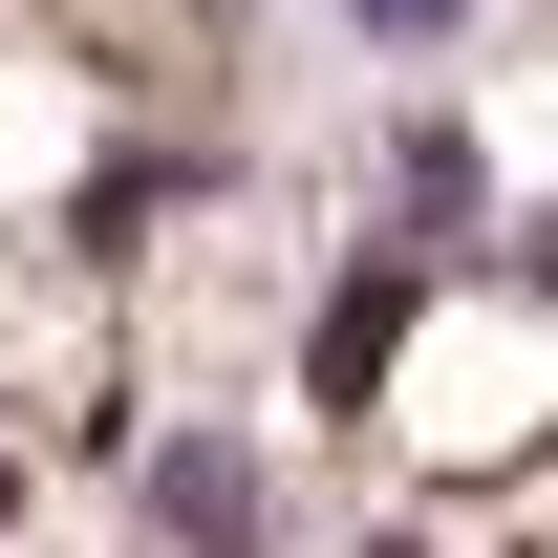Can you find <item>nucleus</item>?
<instances>
[{
    "label": "nucleus",
    "mask_w": 558,
    "mask_h": 558,
    "mask_svg": "<svg viewBox=\"0 0 558 558\" xmlns=\"http://www.w3.org/2000/svg\"><path fill=\"white\" fill-rule=\"evenodd\" d=\"M150 537H172V558H279L258 451H236V429H172V451H150Z\"/></svg>",
    "instance_id": "f257e3e1"
},
{
    "label": "nucleus",
    "mask_w": 558,
    "mask_h": 558,
    "mask_svg": "<svg viewBox=\"0 0 558 558\" xmlns=\"http://www.w3.org/2000/svg\"><path fill=\"white\" fill-rule=\"evenodd\" d=\"M387 172H409V215H429V236H473V215H494V150H473V130H429V108L387 130Z\"/></svg>",
    "instance_id": "f03ea898"
},
{
    "label": "nucleus",
    "mask_w": 558,
    "mask_h": 558,
    "mask_svg": "<svg viewBox=\"0 0 558 558\" xmlns=\"http://www.w3.org/2000/svg\"><path fill=\"white\" fill-rule=\"evenodd\" d=\"M387 323H409V258H365V279H344V323H323V387H365V365H387Z\"/></svg>",
    "instance_id": "7ed1b4c3"
},
{
    "label": "nucleus",
    "mask_w": 558,
    "mask_h": 558,
    "mask_svg": "<svg viewBox=\"0 0 558 558\" xmlns=\"http://www.w3.org/2000/svg\"><path fill=\"white\" fill-rule=\"evenodd\" d=\"M365 44H451V22H473V0H344Z\"/></svg>",
    "instance_id": "20e7f679"
},
{
    "label": "nucleus",
    "mask_w": 558,
    "mask_h": 558,
    "mask_svg": "<svg viewBox=\"0 0 558 558\" xmlns=\"http://www.w3.org/2000/svg\"><path fill=\"white\" fill-rule=\"evenodd\" d=\"M387 558H409V537H387Z\"/></svg>",
    "instance_id": "39448f33"
}]
</instances>
